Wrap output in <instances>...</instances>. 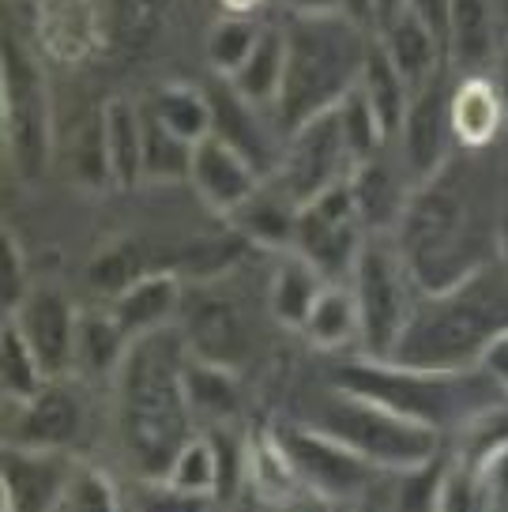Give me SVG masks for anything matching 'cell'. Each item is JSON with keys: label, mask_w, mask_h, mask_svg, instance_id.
<instances>
[{"label": "cell", "mask_w": 508, "mask_h": 512, "mask_svg": "<svg viewBox=\"0 0 508 512\" xmlns=\"http://www.w3.org/2000/svg\"><path fill=\"white\" fill-rule=\"evenodd\" d=\"M189 343L181 328H162L132 339L125 362L113 377L117 396V437L136 479H166L177 452L196 437L189 388Z\"/></svg>", "instance_id": "obj_1"}, {"label": "cell", "mask_w": 508, "mask_h": 512, "mask_svg": "<svg viewBox=\"0 0 508 512\" xmlns=\"http://www.w3.org/2000/svg\"><path fill=\"white\" fill-rule=\"evenodd\" d=\"M508 332V268L493 256L448 290L422 294L411 324L403 328L392 362L414 369L460 373L478 369L497 339Z\"/></svg>", "instance_id": "obj_2"}, {"label": "cell", "mask_w": 508, "mask_h": 512, "mask_svg": "<svg viewBox=\"0 0 508 512\" xmlns=\"http://www.w3.org/2000/svg\"><path fill=\"white\" fill-rule=\"evenodd\" d=\"M392 238L422 294L448 290L497 256L493 226L486 230L478 223L471 192L456 162L414 185Z\"/></svg>", "instance_id": "obj_3"}, {"label": "cell", "mask_w": 508, "mask_h": 512, "mask_svg": "<svg viewBox=\"0 0 508 512\" xmlns=\"http://www.w3.org/2000/svg\"><path fill=\"white\" fill-rule=\"evenodd\" d=\"M286 68L275 98L279 136H294L302 125L332 113L358 87L373 38L362 23L343 12L332 16H290L283 27Z\"/></svg>", "instance_id": "obj_4"}, {"label": "cell", "mask_w": 508, "mask_h": 512, "mask_svg": "<svg viewBox=\"0 0 508 512\" xmlns=\"http://www.w3.org/2000/svg\"><path fill=\"white\" fill-rule=\"evenodd\" d=\"M328 384L343 388L350 396H362L411 418L418 426H429L441 437L460 433L467 422L497 403H508V396L493 384L486 369H460V373H441V369H414L399 366L392 358H366L350 354L332 369Z\"/></svg>", "instance_id": "obj_5"}, {"label": "cell", "mask_w": 508, "mask_h": 512, "mask_svg": "<svg viewBox=\"0 0 508 512\" xmlns=\"http://www.w3.org/2000/svg\"><path fill=\"white\" fill-rule=\"evenodd\" d=\"M302 422L335 437L350 452H358L381 475H407V471L433 464L445 452V445H441L445 437L437 430L418 426V422L388 411L381 403L350 396L335 384H328L313 400V411Z\"/></svg>", "instance_id": "obj_6"}, {"label": "cell", "mask_w": 508, "mask_h": 512, "mask_svg": "<svg viewBox=\"0 0 508 512\" xmlns=\"http://www.w3.org/2000/svg\"><path fill=\"white\" fill-rule=\"evenodd\" d=\"M347 283L354 290V302H358V317H362V339H358L362 351L358 354L392 358L403 328L414 317V305L422 298L407 260L396 249V238L369 234Z\"/></svg>", "instance_id": "obj_7"}, {"label": "cell", "mask_w": 508, "mask_h": 512, "mask_svg": "<svg viewBox=\"0 0 508 512\" xmlns=\"http://www.w3.org/2000/svg\"><path fill=\"white\" fill-rule=\"evenodd\" d=\"M0 128L4 155L23 181H38L53 155V110H49L46 72L38 68L19 38L4 34L0 49Z\"/></svg>", "instance_id": "obj_8"}, {"label": "cell", "mask_w": 508, "mask_h": 512, "mask_svg": "<svg viewBox=\"0 0 508 512\" xmlns=\"http://www.w3.org/2000/svg\"><path fill=\"white\" fill-rule=\"evenodd\" d=\"M271 441L286 456L294 479L313 494L332 497L335 505H347L354 497H362L381 479L377 467L366 464L358 452H350L347 445H339L335 437L320 433L309 422H283L271 430Z\"/></svg>", "instance_id": "obj_9"}, {"label": "cell", "mask_w": 508, "mask_h": 512, "mask_svg": "<svg viewBox=\"0 0 508 512\" xmlns=\"http://www.w3.org/2000/svg\"><path fill=\"white\" fill-rule=\"evenodd\" d=\"M369 230L358 215L350 177L320 192L317 200L302 204L298 211V234H294V253H302L328 283H347L354 272V260L366 245Z\"/></svg>", "instance_id": "obj_10"}, {"label": "cell", "mask_w": 508, "mask_h": 512, "mask_svg": "<svg viewBox=\"0 0 508 512\" xmlns=\"http://www.w3.org/2000/svg\"><path fill=\"white\" fill-rule=\"evenodd\" d=\"M354 174V159H350L347 144H343V128H339V113H324L317 121L302 125L294 136H286L283 159L275 170V185L302 208L309 200H317L320 192L347 181Z\"/></svg>", "instance_id": "obj_11"}, {"label": "cell", "mask_w": 508, "mask_h": 512, "mask_svg": "<svg viewBox=\"0 0 508 512\" xmlns=\"http://www.w3.org/2000/svg\"><path fill=\"white\" fill-rule=\"evenodd\" d=\"M399 166L407 170L411 185H422L437 174L441 166L452 162V83L448 76H433V80L414 91L403 128H399Z\"/></svg>", "instance_id": "obj_12"}, {"label": "cell", "mask_w": 508, "mask_h": 512, "mask_svg": "<svg viewBox=\"0 0 508 512\" xmlns=\"http://www.w3.org/2000/svg\"><path fill=\"white\" fill-rule=\"evenodd\" d=\"M4 445L34 448V452H72L83 437L87 407L83 396L64 381H49L38 396L23 403H4Z\"/></svg>", "instance_id": "obj_13"}, {"label": "cell", "mask_w": 508, "mask_h": 512, "mask_svg": "<svg viewBox=\"0 0 508 512\" xmlns=\"http://www.w3.org/2000/svg\"><path fill=\"white\" fill-rule=\"evenodd\" d=\"M8 320H16L23 339L31 343L34 358L42 362L49 381L72 377V362H76V324H80V309L64 298L57 287H34L27 302L19 305Z\"/></svg>", "instance_id": "obj_14"}, {"label": "cell", "mask_w": 508, "mask_h": 512, "mask_svg": "<svg viewBox=\"0 0 508 512\" xmlns=\"http://www.w3.org/2000/svg\"><path fill=\"white\" fill-rule=\"evenodd\" d=\"M0 464H4L0 467L4 512H57L80 460H72V452H34V448L4 445Z\"/></svg>", "instance_id": "obj_15"}, {"label": "cell", "mask_w": 508, "mask_h": 512, "mask_svg": "<svg viewBox=\"0 0 508 512\" xmlns=\"http://www.w3.org/2000/svg\"><path fill=\"white\" fill-rule=\"evenodd\" d=\"M185 317L177 320L189 354L211 366L238 369L249 358V324L234 298L226 294H196L185 298Z\"/></svg>", "instance_id": "obj_16"}, {"label": "cell", "mask_w": 508, "mask_h": 512, "mask_svg": "<svg viewBox=\"0 0 508 512\" xmlns=\"http://www.w3.org/2000/svg\"><path fill=\"white\" fill-rule=\"evenodd\" d=\"M207 98H211V136L223 140L226 147H234L256 174L264 177V181H271L275 170H279L283 144H286L283 136H279V128L264 125L260 110H256L253 102H245L230 87V80L215 83L207 91Z\"/></svg>", "instance_id": "obj_17"}, {"label": "cell", "mask_w": 508, "mask_h": 512, "mask_svg": "<svg viewBox=\"0 0 508 512\" xmlns=\"http://www.w3.org/2000/svg\"><path fill=\"white\" fill-rule=\"evenodd\" d=\"M189 181L192 189L200 192V200H204L207 208L215 211V215H223V219L238 215L256 196V189L264 185V177L256 174L234 147H226L215 136H207V140L196 144Z\"/></svg>", "instance_id": "obj_18"}, {"label": "cell", "mask_w": 508, "mask_h": 512, "mask_svg": "<svg viewBox=\"0 0 508 512\" xmlns=\"http://www.w3.org/2000/svg\"><path fill=\"white\" fill-rule=\"evenodd\" d=\"M501 12L497 0H452L448 8V38L445 53L448 64H456L463 76H486L501 53Z\"/></svg>", "instance_id": "obj_19"}, {"label": "cell", "mask_w": 508, "mask_h": 512, "mask_svg": "<svg viewBox=\"0 0 508 512\" xmlns=\"http://www.w3.org/2000/svg\"><path fill=\"white\" fill-rule=\"evenodd\" d=\"M113 317L121 320V328L128 332V339L151 336L162 328H174L185 309V287L174 272H151L143 275L140 283L113 298L110 302Z\"/></svg>", "instance_id": "obj_20"}, {"label": "cell", "mask_w": 508, "mask_h": 512, "mask_svg": "<svg viewBox=\"0 0 508 512\" xmlns=\"http://www.w3.org/2000/svg\"><path fill=\"white\" fill-rule=\"evenodd\" d=\"M350 189H354V204H358V215H362L369 234H392L403 208H407V196H411L414 185L407 170L396 166V162H388L381 151L377 159L354 166Z\"/></svg>", "instance_id": "obj_21"}, {"label": "cell", "mask_w": 508, "mask_h": 512, "mask_svg": "<svg viewBox=\"0 0 508 512\" xmlns=\"http://www.w3.org/2000/svg\"><path fill=\"white\" fill-rule=\"evenodd\" d=\"M377 42L384 46L388 61L396 64V72L403 76V83L411 87V95L422 91L433 76H441L448 64L445 42L429 31L414 12H399V16L381 31Z\"/></svg>", "instance_id": "obj_22"}, {"label": "cell", "mask_w": 508, "mask_h": 512, "mask_svg": "<svg viewBox=\"0 0 508 512\" xmlns=\"http://www.w3.org/2000/svg\"><path fill=\"white\" fill-rule=\"evenodd\" d=\"M95 0H38V42L57 64H80L95 53Z\"/></svg>", "instance_id": "obj_23"}, {"label": "cell", "mask_w": 508, "mask_h": 512, "mask_svg": "<svg viewBox=\"0 0 508 512\" xmlns=\"http://www.w3.org/2000/svg\"><path fill=\"white\" fill-rule=\"evenodd\" d=\"M132 339L121 328V320L113 317V309H80V324H76V362L72 373L83 381H98V377H117V369L125 362Z\"/></svg>", "instance_id": "obj_24"}, {"label": "cell", "mask_w": 508, "mask_h": 512, "mask_svg": "<svg viewBox=\"0 0 508 512\" xmlns=\"http://www.w3.org/2000/svg\"><path fill=\"white\" fill-rule=\"evenodd\" d=\"M298 211L302 208L275 181H264L253 200L238 215H230V223H234L241 238L260 245V249L290 253L294 249V234H298Z\"/></svg>", "instance_id": "obj_25"}, {"label": "cell", "mask_w": 508, "mask_h": 512, "mask_svg": "<svg viewBox=\"0 0 508 512\" xmlns=\"http://www.w3.org/2000/svg\"><path fill=\"white\" fill-rule=\"evenodd\" d=\"M505 121V106L490 76H463L452 87V132L460 147H486L493 144L497 128Z\"/></svg>", "instance_id": "obj_26"}, {"label": "cell", "mask_w": 508, "mask_h": 512, "mask_svg": "<svg viewBox=\"0 0 508 512\" xmlns=\"http://www.w3.org/2000/svg\"><path fill=\"white\" fill-rule=\"evenodd\" d=\"M185 388H189V403H192V415H196V426L219 430V426H230V422L238 418V411H241L238 369L211 366V362H200V358H192L189 354Z\"/></svg>", "instance_id": "obj_27"}, {"label": "cell", "mask_w": 508, "mask_h": 512, "mask_svg": "<svg viewBox=\"0 0 508 512\" xmlns=\"http://www.w3.org/2000/svg\"><path fill=\"white\" fill-rule=\"evenodd\" d=\"M328 287V279L305 260L302 253H283L279 268L271 275V290H268V305L271 317L279 320L283 328H294L302 332L305 320H309V309L320 298V290Z\"/></svg>", "instance_id": "obj_28"}, {"label": "cell", "mask_w": 508, "mask_h": 512, "mask_svg": "<svg viewBox=\"0 0 508 512\" xmlns=\"http://www.w3.org/2000/svg\"><path fill=\"white\" fill-rule=\"evenodd\" d=\"M106 151H110L113 189H132L143 181V106L128 98L106 102Z\"/></svg>", "instance_id": "obj_29"}, {"label": "cell", "mask_w": 508, "mask_h": 512, "mask_svg": "<svg viewBox=\"0 0 508 512\" xmlns=\"http://www.w3.org/2000/svg\"><path fill=\"white\" fill-rule=\"evenodd\" d=\"M302 336L317 351H343V347L362 339V317H358V302H354L350 283H328L320 290V298L309 309Z\"/></svg>", "instance_id": "obj_30"}, {"label": "cell", "mask_w": 508, "mask_h": 512, "mask_svg": "<svg viewBox=\"0 0 508 512\" xmlns=\"http://www.w3.org/2000/svg\"><path fill=\"white\" fill-rule=\"evenodd\" d=\"M358 91H362L366 102L373 106L381 128L388 132V140H396L399 128H403V117H407V106H411V87L403 83V76L396 72V64L388 61V53H384V46L377 38H373V46H369Z\"/></svg>", "instance_id": "obj_31"}, {"label": "cell", "mask_w": 508, "mask_h": 512, "mask_svg": "<svg viewBox=\"0 0 508 512\" xmlns=\"http://www.w3.org/2000/svg\"><path fill=\"white\" fill-rule=\"evenodd\" d=\"M283 68H286V38L275 27H264L260 42H256L253 57L241 64V72L230 80V87L238 91L245 102H253L256 110H268L279 98L283 87Z\"/></svg>", "instance_id": "obj_32"}, {"label": "cell", "mask_w": 508, "mask_h": 512, "mask_svg": "<svg viewBox=\"0 0 508 512\" xmlns=\"http://www.w3.org/2000/svg\"><path fill=\"white\" fill-rule=\"evenodd\" d=\"M147 110L155 113L174 136L189 140V144H200V140L211 136V98H207V91H200V87L166 83V87H159L155 98L147 102Z\"/></svg>", "instance_id": "obj_33"}, {"label": "cell", "mask_w": 508, "mask_h": 512, "mask_svg": "<svg viewBox=\"0 0 508 512\" xmlns=\"http://www.w3.org/2000/svg\"><path fill=\"white\" fill-rule=\"evenodd\" d=\"M49 384L42 362L34 358L31 343L23 339L16 320L4 317L0 328V388H4V403H23L38 396Z\"/></svg>", "instance_id": "obj_34"}, {"label": "cell", "mask_w": 508, "mask_h": 512, "mask_svg": "<svg viewBox=\"0 0 508 512\" xmlns=\"http://www.w3.org/2000/svg\"><path fill=\"white\" fill-rule=\"evenodd\" d=\"M147 272L143 264V245L136 238H113L110 245H102L91 264H87V283L95 294H102L106 302L121 298L132 283H140Z\"/></svg>", "instance_id": "obj_35"}, {"label": "cell", "mask_w": 508, "mask_h": 512, "mask_svg": "<svg viewBox=\"0 0 508 512\" xmlns=\"http://www.w3.org/2000/svg\"><path fill=\"white\" fill-rule=\"evenodd\" d=\"M196 144L174 136L143 106V181H189Z\"/></svg>", "instance_id": "obj_36"}, {"label": "cell", "mask_w": 508, "mask_h": 512, "mask_svg": "<svg viewBox=\"0 0 508 512\" xmlns=\"http://www.w3.org/2000/svg\"><path fill=\"white\" fill-rule=\"evenodd\" d=\"M68 170L80 181L83 189H102L113 185L110 174V151H106V106L87 113L76 132H72V147H68Z\"/></svg>", "instance_id": "obj_37"}, {"label": "cell", "mask_w": 508, "mask_h": 512, "mask_svg": "<svg viewBox=\"0 0 508 512\" xmlns=\"http://www.w3.org/2000/svg\"><path fill=\"white\" fill-rule=\"evenodd\" d=\"M260 34H264V27H260L253 16L230 12V16H223L207 31V64H211L223 80H234L241 72V64L253 57Z\"/></svg>", "instance_id": "obj_38"}, {"label": "cell", "mask_w": 508, "mask_h": 512, "mask_svg": "<svg viewBox=\"0 0 508 512\" xmlns=\"http://www.w3.org/2000/svg\"><path fill=\"white\" fill-rule=\"evenodd\" d=\"M335 113H339V128H343V144H347L350 159H354V166H362V162L377 159L384 147L392 144L388 140V132L381 128V121H377V113H373V106L366 102V95L354 87L339 106H335Z\"/></svg>", "instance_id": "obj_39"}, {"label": "cell", "mask_w": 508, "mask_h": 512, "mask_svg": "<svg viewBox=\"0 0 508 512\" xmlns=\"http://www.w3.org/2000/svg\"><path fill=\"white\" fill-rule=\"evenodd\" d=\"M166 482H174L177 490L189 494L219 497V456L207 433H196L189 445L177 452V460L166 471Z\"/></svg>", "instance_id": "obj_40"}, {"label": "cell", "mask_w": 508, "mask_h": 512, "mask_svg": "<svg viewBox=\"0 0 508 512\" xmlns=\"http://www.w3.org/2000/svg\"><path fill=\"white\" fill-rule=\"evenodd\" d=\"M57 512H128V505L102 467L80 464L72 482H68V490H64Z\"/></svg>", "instance_id": "obj_41"}, {"label": "cell", "mask_w": 508, "mask_h": 512, "mask_svg": "<svg viewBox=\"0 0 508 512\" xmlns=\"http://www.w3.org/2000/svg\"><path fill=\"white\" fill-rule=\"evenodd\" d=\"M445 464H448V452H441L433 464L407 471V475H396L399 486L388 494V512H437Z\"/></svg>", "instance_id": "obj_42"}, {"label": "cell", "mask_w": 508, "mask_h": 512, "mask_svg": "<svg viewBox=\"0 0 508 512\" xmlns=\"http://www.w3.org/2000/svg\"><path fill=\"white\" fill-rule=\"evenodd\" d=\"M125 505L128 512H215V497L177 490L166 479H136Z\"/></svg>", "instance_id": "obj_43"}, {"label": "cell", "mask_w": 508, "mask_h": 512, "mask_svg": "<svg viewBox=\"0 0 508 512\" xmlns=\"http://www.w3.org/2000/svg\"><path fill=\"white\" fill-rule=\"evenodd\" d=\"M437 512H486V471H478V467H471V464H460V460L448 452Z\"/></svg>", "instance_id": "obj_44"}, {"label": "cell", "mask_w": 508, "mask_h": 512, "mask_svg": "<svg viewBox=\"0 0 508 512\" xmlns=\"http://www.w3.org/2000/svg\"><path fill=\"white\" fill-rule=\"evenodd\" d=\"M31 279H27V260L12 230L0 234V305H4V317H12L19 305L27 302L31 294Z\"/></svg>", "instance_id": "obj_45"}, {"label": "cell", "mask_w": 508, "mask_h": 512, "mask_svg": "<svg viewBox=\"0 0 508 512\" xmlns=\"http://www.w3.org/2000/svg\"><path fill=\"white\" fill-rule=\"evenodd\" d=\"M268 512H339V505H335L332 497H320V494H313V490L298 486L294 494L271 501Z\"/></svg>", "instance_id": "obj_46"}, {"label": "cell", "mask_w": 508, "mask_h": 512, "mask_svg": "<svg viewBox=\"0 0 508 512\" xmlns=\"http://www.w3.org/2000/svg\"><path fill=\"white\" fill-rule=\"evenodd\" d=\"M486 512H508V452L486 467Z\"/></svg>", "instance_id": "obj_47"}, {"label": "cell", "mask_w": 508, "mask_h": 512, "mask_svg": "<svg viewBox=\"0 0 508 512\" xmlns=\"http://www.w3.org/2000/svg\"><path fill=\"white\" fill-rule=\"evenodd\" d=\"M448 8H452V0H407V12H414V16L422 19L441 42L448 38Z\"/></svg>", "instance_id": "obj_48"}, {"label": "cell", "mask_w": 508, "mask_h": 512, "mask_svg": "<svg viewBox=\"0 0 508 512\" xmlns=\"http://www.w3.org/2000/svg\"><path fill=\"white\" fill-rule=\"evenodd\" d=\"M162 8H166V0H125L128 31H136L140 38H147V34H151V27L159 23Z\"/></svg>", "instance_id": "obj_49"}, {"label": "cell", "mask_w": 508, "mask_h": 512, "mask_svg": "<svg viewBox=\"0 0 508 512\" xmlns=\"http://www.w3.org/2000/svg\"><path fill=\"white\" fill-rule=\"evenodd\" d=\"M478 369H486V373L493 377V384L508 396V332L486 351V358H482V366Z\"/></svg>", "instance_id": "obj_50"}, {"label": "cell", "mask_w": 508, "mask_h": 512, "mask_svg": "<svg viewBox=\"0 0 508 512\" xmlns=\"http://www.w3.org/2000/svg\"><path fill=\"white\" fill-rule=\"evenodd\" d=\"M290 16H332L343 12V0H283Z\"/></svg>", "instance_id": "obj_51"}, {"label": "cell", "mask_w": 508, "mask_h": 512, "mask_svg": "<svg viewBox=\"0 0 508 512\" xmlns=\"http://www.w3.org/2000/svg\"><path fill=\"white\" fill-rule=\"evenodd\" d=\"M343 16H350L362 27H377V0H343Z\"/></svg>", "instance_id": "obj_52"}, {"label": "cell", "mask_w": 508, "mask_h": 512, "mask_svg": "<svg viewBox=\"0 0 508 512\" xmlns=\"http://www.w3.org/2000/svg\"><path fill=\"white\" fill-rule=\"evenodd\" d=\"M490 72H493L490 80H493V87H497V95H501V106H505V117H508V42L501 46Z\"/></svg>", "instance_id": "obj_53"}, {"label": "cell", "mask_w": 508, "mask_h": 512, "mask_svg": "<svg viewBox=\"0 0 508 512\" xmlns=\"http://www.w3.org/2000/svg\"><path fill=\"white\" fill-rule=\"evenodd\" d=\"M339 512H388V497L377 494V486L366 490L362 497H354L347 505H339Z\"/></svg>", "instance_id": "obj_54"}, {"label": "cell", "mask_w": 508, "mask_h": 512, "mask_svg": "<svg viewBox=\"0 0 508 512\" xmlns=\"http://www.w3.org/2000/svg\"><path fill=\"white\" fill-rule=\"evenodd\" d=\"M493 241H497V260L508 268V204L501 208L497 223H493Z\"/></svg>", "instance_id": "obj_55"}, {"label": "cell", "mask_w": 508, "mask_h": 512, "mask_svg": "<svg viewBox=\"0 0 508 512\" xmlns=\"http://www.w3.org/2000/svg\"><path fill=\"white\" fill-rule=\"evenodd\" d=\"M226 4V12H238V16H249L260 0H223Z\"/></svg>", "instance_id": "obj_56"}, {"label": "cell", "mask_w": 508, "mask_h": 512, "mask_svg": "<svg viewBox=\"0 0 508 512\" xmlns=\"http://www.w3.org/2000/svg\"><path fill=\"white\" fill-rule=\"evenodd\" d=\"M497 12H501V23L508 27V0H497Z\"/></svg>", "instance_id": "obj_57"}]
</instances>
